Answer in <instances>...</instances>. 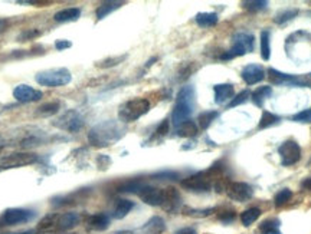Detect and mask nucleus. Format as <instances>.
<instances>
[{
    "label": "nucleus",
    "instance_id": "obj_1",
    "mask_svg": "<svg viewBox=\"0 0 311 234\" xmlns=\"http://www.w3.org/2000/svg\"><path fill=\"white\" fill-rule=\"evenodd\" d=\"M124 135V128L117 121H104V122L97 124L88 134L89 144L94 146H108L114 142L120 141Z\"/></svg>",
    "mask_w": 311,
    "mask_h": 234
},
{
    "label": "nucleus",
    "instance_id": "obj_2",
    "mask_svg": "<svg viewBox=\"0 0 311 234\" xmlns=\"http://www.w3.org/2000/svg\"><path fill=\"white\" fill-rule=\"evenodd\" d=\"M195 108V90L193 86H183L179 90L176 96V104L172 112V122L175 126H178L182 122L188 121Z\"/></svg>",
    "mask_w": 311,
    "mask_h": 234
},
{
    "label": "nucleus",
    "instance_id": "obj_3",
    "mask_svg": "<svg viewBox=\"0 0 311 234\" xmlns=\"http://www.w3.org/2000/svg\"><path fill=\"white\" fill-rule=\"evenodd\" d=\"M35 80L41 86L59 88V86H65L68 84H71L72 75L67 68H52V69H46V70L39 72L35 76Z\"/></svg>",
    "mask_w": 311,
    "mask_h": 234
},
{
    "label": "nucleus",
    "instance_id": "obj_4",
    "mask_svg": "<svg viewBox=\"0 0 311 234\" xmlns=\"http://www.w3.org/2000/svg\"><path fill=\"white\" fill-rule=\"evenodd\" d=\"M150 111V102L145 98H134L121 105L118 116L122 122H134Z\"/></svg>",
    "mask_w": 311,
    "mask_h": 234
},
{
    "label": "nucleus",
    "instance_id": "obj_5",
    "mask_svg": "<svg viewBox=\"0 0 311 234\" xmlns=\"http://www.w3.org/2000/svg\"><path fill=\"white\" fill-rule=\"evenodd\" d=\"M39 161V156L29 151L22 152H12L9 156L0 158V170H12V168H21L26 166H32Z\"/></svg>",
    "mask_w": 311,
    "mask_h": 234
},
{
    "label": "nucleus",
    "instance_id": "obj_6",
    "mask_svg": "<svg viewBox=\"0 0 311 234\" xmlns=\"http://www.w3.org/2000/svg\"><path fill=\"white\" fill-rule=\"evenodd\" d=\"M36 217L34 210L28 208H8L0 216V227H12L32 222Z\"/></svg>",
    "mask_w": 311,
    "mask_h": 234
},
{
    "label": "nucleus",
    "instance_id": "obj_7",
    "mask_svg": "<svg viewBox=\"0 0 311 234\" xmlns=\"http://www.w3.org/2000/svg\"><path fill=\"white\" fill-rule=\"evenodd\" d=\"M52 125L56 126V128H59V130H62V131L75 134L84 126V118L75 110H68L61 116H58L55 121L52 122Z\"/></svg>",
    "mask_w": 311,
    "mask_h": 234
},
{
    "label": "nucleus",
    "instance_id": "obj_8",
    "mask_svg": "<svg viewBox=\"0 0 311 234\" xmlns=\"http://www.w3.org/2000/svg\"><path fill=\"white\" fill-rule=\"evenodd\" d=\"M212 172H213V168L209 171H202V172L190 176L188 178L182 180V187L189 191H196V192L209 191L212 187Z\"/></svg>",
    "mask_w": 311,
    "mask_h": 234
},
{
    "label": "nucleus",
    "instance_id": "obj_9",
    "mask_svg": "<svg viewBox=\"0 0 311 234\" xmlns=\"http://www.w3.org/2000/svg\"><path fill=\"white\" fill-rule=\"evenodd\" d=\"M278 152L281 156V164L284 167H291L297 164L301 158V148L295 141L289 140L278 148Z\"/></svg>",
    "mask_w": 311,
    "mask_h": 234
},
{
    "label": "nucleus",
    "instance_id": "obj_10",
    "mask_svg": "<svg viewBox=\"0 0 311 234\" xmlns=\"http://www.w3.org/2000/svg\"><path fill=\"white\" fill-rule=\"evenodd\" d=\"M254 45H255V38L252 34L248 32H239L233 36L231 52L233 56L246 55L254 50Z\"/></svg>",
    "mask_w": 311,
    "mask_h": 234
},
{
    "label": "nucleus",
    "instance_id": "obj_11",
    "mask_svg": "<svg viewBox=\"0 0 311 234\" xmlns=\"http://www.w3.org/2000/svg\"><path fill=\"white\" fill-rule=\"evenodd\" d=\"M226 192L229 196V198L238 202H244L252 198L254 190L251 186H248L246 182H231L226 188Z\"/></svg>",
    "mask_w": 311,
    "mask_h": 234
},
{
    "label": "nucleus",
    "instance_id": "obj_12",
    "mask_svg": "<svg viewBox=\"0 0 311 234\" xmlns=\"http://www.w3.org/2000/svg\"><path fill=\"white\" fill-rule=\"evenodd\" d=\"M44 96V94L41 90H35L29 85L21 84L13 90V98L21 102V104H29V102H36Z\"/></svg>",
    "mask_w": 311,
    "mask_h": 234
},
{
    "label": "nucleus",
    "instance_id": "obj_13",
    "mask_svg": "<svg viewBox=\"0 0 311 234\" xmlns=\"http://www.w3.org/2000/svg\"><path fill=\"white\" fill-rule=\"evenodd\" d=\"M138 197L145 204L153 206V207H159V206H163V202H165V190L144 186L138 191Z\"/></svg>",
    "mask_w": 311,
    "mask_h": 234
},
{
    "label": "nucleus",
    "instance_id": "obj_14",
    "mask_svg": "<svg viewBox=\"0 0 311 234\" xmlns=\"http://www.w3.org/2000/svg\"><path fill=\"white\" fill-rule=\"evenodd\" d=\"M81 222V216L78 212H64L61 216H56L55 228L59 232H69L75 228Z\"/></svg>",
    "mask_w": 311,
    "mask_h": 234
},
{
    "label": "nucleus",
    "instance_id": "obj_15",
    "mask_svg": "<svg viewBox=\"0 0 311 234\" xmlns=\"http://www.w3.org/2000/svg\"><path fill=\"white\" fill-rule=\"evenodd\" d=\"M264 78H265L264 68L256 64H249L242 69V79L246 82V85H255Z\"/></svg>",
    "mask_w": 311,
    "mask_h": 234
},
{
    "label": "nucleus",
    "instance_id": "obj_16",
    "mask_svg": "<svg viewBox=\"0 0 311 234\" xmlns=\"http://www.w3.org/2000/svg\"><path fill=\"white\" fill-rule=\"evenodd\" d=\"M180 204H182V197H180L178 190L173 188V187H169V188L165 190V202H163L162 207H163L166 212H178Z\"/></svg>",
    "mask_w": 311,
    "mask_h": 234
},
{
    "label": "nucleus",
    "instance_id": "obj_17",
    "mask_svg": "<svg viewBox=\"0 0 311 234\" xmlns=\"http://www.w3.org/2000/svg\"><path fill=\"white\" fill-rule=\"evenodd\" d=\"M88 224V228L91 230H95V232H102V230H107L108 226H110V217L104 212H97V214H92L91 217H88L87 220Z\"/></svg>",
    "mask_w": 311,
    "mask_h": 234
},
{
    "label": "nucleus",
    "instance_id": "obj_18",
    "mask_svg": "<svg viewBox=\"0 0 311 234\" xmlns=\"http://www.w3.org/2000/svg\"><path fill=\"white\" fill-rule=\"evenodd\" d=\"M215 92V102L222 105L226 100L233 98V86L231 84H221V85H215L213 86Z\"/></svg>",
    "mask_w": 311,
    "mask_h": 234
},
{
    "label": "nucleus",
    "instance_id": "obj_19",
    "mask_svg": "<svg viewBox=\"0 0 311 234\" xmlns=\"http://www.w3.org/2000/svg\"><path fill=\"white\" fill-rule=\"evenodd\" d=\"M166 230V223L162 217L154 216L141 227L143 234H162Z\"/></svg>",
    "mask_w": 311,
    "mask_h": 234
},
{
    "label": "nucleus",
    "instance_id": "obj_20",
    "mask_svg": "<svg viewBox=\"0 0 311 234\" xmlns=\"http://www.w3.org/2000/svg\"><path fill=\"white\" fill-rule=\"evenodd\" d=\"M79 16H81V9L79 8H68V9L56 12L54 14V20L59 23L75 22L79 19Z\"/></svg>",
    "mask_w": 311,
    "mask_h": 234
},
{
    "label": "nucleus",
    "instance_id": "obj_21",
    "mask_svg": "<svg viewBox=\"0 0 311 234\" xmlns=\"http://www.w3.org/2000/svg\"><path fill=\"white\" fill-rule=\"evenodd\" d=\"M134 208V202L130 200H125V198H120V200L115 201V207L112 210V217L117 218V220H121L124 218L128 212Z\"/></svg>",
    "mask_w": 311,
    "mask_h": 234
},
{
    "label": "nucleus",
    "instance_id": "obj_22",
    "mask_svg": "<svg viewBox=\"0 0 311 234\" xmlns=\"http://www.w3.org/2000/svg\"><path fill=\"white\" fill-rule=\"evenodd\" d=\"M268 79L272 82V84H300L298 79L292 75H287V74H282V72H278L275 69H268Z\"/></svg>",
    "mask_w": 311,
    "mask_h": 234
},
{
    "label": "nucleus",
    "instance_id": "obj_23",
    "mask_svg": "<svg viewBox=\"0 0 311 234\" xmlns=\"http://www.w3.org/2000/svg\"><path fill=\"white\" fill-rule=\"evenodd\" d=\"M122 4H124L122 2H105V3H101L100 6L97 8V12H95L97 19H98V20H102V19L107 18L110 13H112L114 10H117V9H120Z\"/></svg>",
    "mask_w": 311,
    "mask_h": 234
},
{
    "label": "nucleus",
    "instance_id": "obj_24",
    "mask_svg": "<svg viewBox=\"0 0 311 234\" xmlns=\"http://www.w3.org/2000/svg\"><path fill=\"white\" fill-rule=\"evenodd\" d=\"M176 132H178L179 136H183V138H192L195 135H198V125L193 122V121H185L180 125L176 126Z\"/></svg>",
    "mask_w": 311,
    "mask_h": 234
},
{
    "label": "nucleus",
    "instance_id": "obj_25",
    "mask_svg": "<svg viewBox=\"0 0 311 234\" xmlns=\"http://www.w3.org/2000/svg\"><path fill=\"white\" fill-rule=\"evenodd\" d=\"M195 20L200 28H212L218 23V14L213 13V12H203V13L196 14Z\"/></svg>",
    "mask_w": 311,
    "mask_h": 234
},
{
    "label": "nucleus",
    "instance_id": "obj_26",
    "mask_svg": "<svg viewBox=\"0 0 311 234\" xmlns=\"http://www.w3.org/2000/svg\"><path fill=\"white\" fill-rule=\"evenodd\" d=\"M259 216H261V210L256 208V207H251V208H248V210H245V212H242L241 222H242L245 227H249L251 224L255 223L256 220L259 218Z\"/></svg>",
    "mask_w": 311,
    "mask_h": 234
},
{
    "label": "nucleus",
    "instance_id": "obj_27",
    "mask_svg": "<svg viewBox=\"0 0 311 234\" xmlns=\"http://www.w3.org/2000/svg\"><path fill=\"white\" fill-rule=\"evenodd\" d=\"M58 111H59V102L52 100V102H46L42 106H39L36 114H38L39 116H52V115H55Z\"/></svg>",
    "mask_w": 311,
    "mask_h": 234
},
{
    "label": "nucleus",
    "instance_id": "obj_28",
    "mask_svg": "<svg viewBox=\"0 0 311 234\" xmlns=\"http://www.w3.org/2000/svg\"><path fill=\"white\" fill-rule=\"evenodd\" d=\"M271 86H261V88H258L255 90V92L252 94V100H254V104H255L256 106H262L264 105V100H267L268 96L271 95Z\"/></svg>",
    "mask_w": 311,
    "mask_h": 234
},
{
    "label": "nucleus",
    "instance_id": "obj_29",
    "mask_svg": "<svg viewBox=\"0 0 311 234\" xmlns=\"http://www.w3.org/2000/svg\"><path fill=\"white\" fill-rule=\"evenodd\" d=\"M281 121V118L275 115V114H272V112L269 111H265L262 114V116H261V121H259V130H265V128H269V126H272V125H275Z\"/></svg>",
    "mask_w": 311,
    "mask_h": 234
},
{
    "label": "nucleus",
    "instance_id": "obj_30",
    "mask_svg": "<svg viewBox=\"0 0 311 234\" xmlns=\"http://www.w3.org/2000/svg\"><path fill=\"white\" fill-rule=\"evenodd\" d=\"M261 56L264 60H268L271 58V45H269V32L264 30L261 34Z\"/></svg>",
    "mask_w": 311,
    "mask_h": 234
},
{
    "label": "nucleus",
    "instance_id": "obj_31",
    "mask_svg": "<svg viewBox=\"0 0 311 234\" xmlns=\"http://www.w3.org/2000/svg\"><path fill=\"white\" fill-rule=\"evenodd\" d=\"M143 187H144V184L140 180H131V181L124 182L121 187L118 188V191H121V192H137L138 194V191Z\"/></svg>",
    "mask_w": 311,
    "mask_h": 234
},
{
    "label": "nucleus",
    "instance_id": "obj_32",
    "mask_svg": "<svg viewBox=\"0 0 311 234\" xmlns=\"http://www.w3.org/2000/svg\"><path fill=\"white\" fill-rule=\"evenodd\" d=\"M218 116V112L216 111H206L202 112L198 118V122H199V126L202 130H206L209 125L212 124V121Z\"/></svg>",
    "mask_w": 311,
    "mask_h": 234
},
{
    "label": "nucleus",
    "instance_id": "obj_33",
    "mask_svg": "<svg viewBox=\"0 0 311 234\" xmlns=\"http://www.w3.org/2000/svg\"><path fill=\"white\" fill-rule=\"evenodd\" d=\"M291 197H292V192H291V190H288V188L281 190L277 196H275V200H274L275 201V206H277V207H281V206L287 204V202L291 200Z\"/></svg>",
    "mask_w": 311,
    "mask_h": 234
},
{
    "label": "nucleus",
    "instance_id": "obj_34",
    "mask_svg": "<svg viewBox=\"0 0 311 234\" xmlns=\"http://www.w3.org/2000/svg\"><path fill=\"white\" fill-rule=\"evenodd\" d=\"M297 13H298L297 9H289V10L281 12L279 14H277V18H275V23H278V24H282V23L288 22V20L294 19V18L297 16Z\"/></svg>",
    "mask_w": 311,
    "mask_h": 234
},
{
    "label": "nucleus",
    "instance_id": "obj_35",
    "mask_svg": "<svg viewBox=\"0 0 311 234\" xmlns=\"http://www.w3.org/2000/svg\"><path fill=\"white\" fill-rule=\"evenodd\" d=\"M185 214L186 216H190V217H208L209 214L215 212L213 208H203V210H195V208H190V207H186L185 210Z\"/></svg>",
    "mask_w": 311,
    "mask_h": 234
},
{
    "label": "nucleus",
    "instance_id": "obj_36",
    "mask_svg": "<svg viewBox=\"0 0 311 234\" xmlns=\"http://www.w3.org/2000/svg\"><path fill=\"white\" fill-rule=\"evenodd\" d=\"M125 59V55L122 56H115V58H108V59H104L102 62H100L97 66L98 68H111V66H117L120 65L122 60Z\"/></svg>",
    "mask_w": 311,
    "mask_h": 234
},
{
    "label": "nucleus",
    "instance_id": "obj_37",
    "mask_svg": "<svg viewBox=\"0 0 311 234\" xmlns=\"http://www.w3.org/2000/svg\"><path fill=\"white\" fill-rule=\"evenodd\" d=\"M242 6L248 10H262L268 6V2L256 0V2H242Z\"/></svg>",
    "mask_w": 311,
    "mask_h": 234
},
{
    "label": "nucleus",
    "instance_id": "obj_38",
    "mask_svg": "<svg viewBox=\"0 0 311 234\" xmlns=\"http://www.w3.org/2000/svg\"><path fill=\"white\" fill-rule=\"evenodd\" d=\"M41 30H36V29H28V30H25L22 34L18 36V40L19 42H28V40H32L35 38H38V36H41Z\"/></svg>",
    "mask_w": 311,
    "mask_h": 234
},
{
    "label": "nucleus",
    "instance_id": "obj_39",
    "mask_svg": "<svg viewBox=\"0 0 311 234\" xmlns=\"http://www.w3.org/2000/svg\"><path fill=\"white\" fill-rule=\"evenodd\" d=\"M292 121L301 124H311V108L298 112L292 116Z\"/></svg>",
    "mask_w": 311,
    "mask_h": 234
},
{
    "label": "nucleus",
    "instance_id": "obj_40",
    "mask_svg": "<svg viewBox=\"0 0 311 234\" xmlns=\"http://www.w3.org/2000/svg\"><path fill=\"white\" fill-rule=\"evenodd\" d=\"M248 96H249V92L248 90H244V92H241V94H238L235 98H233L231 102H229V105H228V108H232V106H236V105H239V104H244L245 100H248Z\"/></svg>",
    "mask_w": 311,
    "mask_h": 234
},
{
    "label": "nucleus",
    "instance_id": "obj_41",
    "mask_svg": "<svg viewBox=\"0 0 311 234\" xmlns=\"http://www.w3.org/2000/svg\"><path fill=\"white\" fill-rule=\"evenodd\" d=\"M154 180H178L179 174L175 171H162V172H157L153 176Z\"/></svg>",
    "mask_w": 311,
    "mask_h": 234
},
{
    "label": "nucleus",
    "instance_id": "obj_42",
    "mask_svg": "<svg viewBox=\"0 0 311 234\" xmlns=\"http://www.w3.org/2000/svg\"><path fill=\"white\" fill-rule=\"evenodd\" d=\"M278 226H279V222H277V220H267L259 227H261L262 232H269V230H278Z\"/></svg>",
    "mask_w": 311,
    "mask_h": 234
},
{
    "label": "nucleus",
    "instance_id": "obj_43",
    "mask_svg": "<svg viewBox=\"0 0 311 234\" xmlns=\"http://www.w3.org/2000/svg\"><path fill=\"white\" fill-rule=\"evenodd\" d=\"M236 214L233 210H229V212H223L222 214H219V220L223 222V223H231L232 220H235Z\"/></svg>",
    "mask_w": 311,
    "mask_h": 234
},
{
    "label": "nucleus",
    "instance_id": "obj_44",
    "mask_svg": "<svg viewBox=\"0 0 311 234\" xmlns=\"http://www.w3.org/2000/svg\"><path fill=\"white\" fill-rule=\"evenodd\" d=\"M167 132H169V121L165 120L163 122L159 125V128L156 130V135H157V136H165Z\"/></svg>",
    "mask_w": 311,
    "mask_h": 234
},
{
    "label": "nucleus",
    "instance_id": "obj_45",
    "mask_svg": "<svg viewBox=\"0 0 311 234\" xmlns=\"http://www.w3.org/2000/svg\"><path fill=\"white\" fill-rule=\"evenodd\" d=\"M71 46H72V44H71L69 40H65V39H59V40L55 42L56 50H64V49H68V48H71Z\"/></svg>",
    "mask_w": 311,
    "mask_h": 234
},
{
    "label": "nucleus",
    "instance_id": "obj_46",
    "mask_svg": "<svg viewBox=\"0 0 311 234\" xmlns=\"http://www.w3.org/2000/svg\"><path fill=\"white\" fill-rule=\"evenodd\" d=\"M175 234H198V232L192 227H185V228H180Z\"/></svg>",
    "mask_w": 311,
    "mask_h": 234
},
{
    "label": "nucleus",
    "instance_id": "obj_47",
    "mask_svg": "<svg viewBox=\"0 0 311 234\" xmlns=\"http://www.w3.org/2000/svg\"><path fill=\"white\" fill-rule=\"evenodd\" d=\"M301 187H302L304 190H308V191H311V177L304 180V181L301 182Z\"/></svg>",
    "mask_w": 311,
    "mask_h": 234
},
{
    "label": "nucleus",
    "instance_id": "obj_48",
    "mask_svg": "<svg viewBox=\"0 0 311 234\" xmlns=\"http://www.w3.org/2000/svg\"><path fill=\"white\" fill-rule=\"evenodd\" d=\"M8 28V22L5 19H0V34L5 32V29Z\"/></svg>",
    "mask_w": 311,
    "mask_h": 234
},
{
    "label": "nucleus",
    "instance_id": "obj_49",
    "mask_svg": "<svg viewBox=\"0 0 311 234\" xmlns=\"http://www.w3.org/2000/svg\"><path fill=\"white\" fill-rule=\"evenodd\" d=\"M115 234H133V232H130V230H121V232H115Z\"/></svg>",
    "mask_w": 311,
    "mask_h": 234
},
{
    "label": "nucleus",
    "instance_id": "obj_50",
    "mask_svg": "<svg viewBox=\"0 0 311 234\" xmlns=\"http://www.w3.org/2000/svg\"><path fill=\"white\" fill-rule=\"evenodd\" d=\"M6 234H35L34 230H28V232H22V233H6Z\"/></svg>",
    "mask_w": 311,
    "mask_h": 234
},
{
    "label": "nucleus",
    "instance_id": "obj_51",
    "mask_svg": "<svg viewBox=\"0 0 311 234\" xmlns=\"http://www.w3.org/2000/svg\"><path fill=\"white\" fill-rule=\"evenodd\" d=\"M262 234H281L278 230H269V232H264Z\"/></svg>",
    "mask_w": 311,
    "mask_h": 234
},
{
    "label": "nucleus",
    "instance_id": "obj_52",
    "mask_svg": "<svg viewBox=\"0 0 311 234\" xmlns=\"http://www.w3.org/2000/svg\"><path fill=\"white\" fill-rule=\"evenodd\" d=\"M42 234H55V233H42Z\"/></svg>",
    "mask_w": 311,
    "mask_h": 234
},
{
    "label": "nucleus",
    "instance_id": "obj_53",
    "mask_svg": "<svg viewBox=\"0 0 311 234\" xmlns=\"http://www.w3.org/2000/svg\"><path fill=\"white\" fill-rule=\"evenodd\" d=\"M0 150H2V145H0Z\"/></svg>",
    "mask_w": 311,
    "mask_h": 234
}]
</instances>
